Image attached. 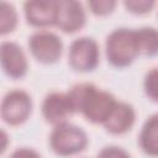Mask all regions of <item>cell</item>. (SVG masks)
Returning <instances> with one entry per match:
<instances>
[{"mask_svg": "<svg viewBox=\"0 0 158 158\" xmlns=\"http://www.w3.org/2000/svg\"><path fill=\"white\" fill-rule=\"evenodd\" d=\"M68 95L75 112H81L84 117L93 123L104 125L117 104L110 93L99 90L90 83L74 85L70 91H68Z\"/></svg>", "mask_w": 158, "mask_h": 158, "instance_id": "obj_1", "label": "cell"}, {"mask_svg": "<svg viewBox=\"0 0 158 158\" xmlns=\"http://www.w3.org/2000/svg\"><path fill=\"white\" fill-rule=\"evenodd\" d=\"M138 56L136 32L128 28H117L106 38L107 60L117 68L130 65Z\"/></svg>", "mask_w": 158, "mask_h": 158, "instance_id": "obj_2", "label": "cell"}, {"mask_svg": "<svg viewBox=\"0 0 158 158\" xmlns=\"http://www.w3.org/2000/svg\"><path fill=\"white\" fill-rule=\"evenodd\" d=\"M49 144L58 156H73L85 149L88 137L80 127L65 122L53 128L49 136Z\"/></svg>", "mask_w": 158, "mask_h": 158, "instance_id": "obj_3", "label": "cell"}, {"mask_svg": "<svg viewBox=\"0 0 158 158\" xmlns=\"http://www.w3.org/2000/svg\"><path fill=\"white\" fill-rule=\"evenodd\" d=\"M99 46L90 37H80L69 47V65L77 72H91L99 63Z\"/></svg>", "mask_w": 158, "mask_h": 158, "instance_id": "obj_4", "label": "cell"}, {"mask_svg": "<svg viewBox=\"0 0 158 158\" xmlns=\"http://www.w3.org/2000/svg\"><path fill=\"white\" fill-rule=\"evenodd\" d=\"M32 110L31 96L23 90L9 91L1 102V118L10 126L23 123Z\"/></svg>", "mask_w": 158, "mask_h": 158, "instance_id": "obj_5", "label": "cell"}, {"mask_svg": "<svg viewBox=\"0 0 158 158\" xmlns=\"http://www.w3.org/2000/svg\"><path fill=\"white\" fill-rule=\"evenodd\" d=\"M28 48L38 62L52 64L60 58L63 43L53 32L38 31L28 38Z\"/></svg>", "mask_w": 158, "mask_h": 158, "instance_id": "obj_6", "label": "cell"}, {"mask_svg": "<svg viewBox=\"0 0 158 158\" xmlns=\"http://www.w3.org/2000/svg\"><path fill=\"white\" fill-rule=\"evenodd\" d=\"M75 112L68 93H51L42 102L44 120L54 127L67 122V118Z\"/></svg>", "mask_w": 158, "mask_h": 158, "instance_id": "obj_7", "label": "cell"}, {"mask_svg": "<svg viewBox=\"0 0 158 158\" xmlns=\"http://www.w3.org/2000/svg\"><path fill=\"white\" fill-rule=\"evenodd\" d=\"M85 11L83 5L74 0L58 1V16L56 26L65 33H74L85 25Z\"/></svg>", "mask_w": 158, "mask_h": 158, "instance_id": "obj_8", "label": "cell"}, {"mask_svg": "<svg viewBox=\"0 0 158 158\" xmlns=\"http://www.w3.org/2000/svg\"><path fill=\"white\" fill-rule=\"evenodd\" d=\"M1 67L5 74L12 79H21L26 75L27 59L17 43L9 41L1 43Z\"/></svg>", "mask_w": 158, "mask_h": 158, "instance_id": "obj_9", "label": "cell"}, {"mask_svg": "<svg viewBox=\"0 0 158 158\" xmlns=\"http://www.w3.org/2000/svg\"><path fill=\"white\" fill-rule=\"evenodd\" d=\"M23 10L27 22L35 27H48L57 23L58 1H27Z\"/></svg>", "mask_w": 158, "mask_h": 158, "instance_id": "obj_10", "label": "cell"}, {"mask_svg": "<svg viewBox=\"0 0 158 158\" xmlns=\"http://www.w3.org/2000/svg\"><path fill=\"white\" fill-rule=\"evenodd\" d=\"M136 114L133 107L126 102H118L111 111L107 120L104 122V126L107 132L112 135H122L131 130L135 123Z\"/></svg>", "mask_w": 158, "mask_h": 158, "instance_id": "obj_11", "label": "cell"}, {"mask_svg": "<svg viewBox=\"0 0 158 158\" xmlns=\"http://www.w3.org/2000/svg\"><path fill=\"white\" fill-rule=\"evenodd\" d=\"M139 146L146 154L158 157V114L152 115L142 126Z\"/></svg>", "mask_w": 158, "mask_h": 158, "instance_id": "obj_12", "label": "cell"}, {"mask_svg": "<svg viewBox=\"0 0 158 158\" xmlns=\"http://www.w3.org/2000/svg\"><path fill=\"white\" fill-rule=\"evenodd\" d=\"M135 32L138 54L148 57L156 56L158 53V30L153 27H142Z\"/></svg>", "mask_w": 158, "mask_h": 158, "instance_id": "obj_13", "label": "cell"}, {"mask_svg": "<svg viewBox=\"0 0 158 158\" xmlns=\"http://www.w3.org/2000/svg\"><path fill=\"white\" fill-rule=\"evenodd\" d=\"M17 25V14L11 4L5 1L0 2V32L7 35L15 30Z\"/></svg>", "mask_w": 158, "mask_h": 158, "instance_id": "obj_14", "label": "cell"}, {"mask_svg": "<svg viewBox=\"0 0 158 158\" xmlns=\"http://www.w3.org/2000/svg\"><path fill=\"white\" fill-rule=\"evenodd\" d=\"M144 93L146 95L158 102V68H152L144 77Z\"/></svg>", "mask_w": 158, "mask_h": 158, "instance_id": "obj_15", "label": "cell"}, {"mask_svg": "<svg viewBox=\"0 0 158 158\" xmlns=\"http://www.w3.org/2000/svg\"><path fill=\"white\" fill-rule=\"evenodd\" d=\"M88 6L90 7V11L98 16H104L114 11L116 6V1L112 0H96V1H89Z\"/></svg>", "mask_w": 158, "mask_h": 158, "instance_id": "obj_16", "label": "cell"}, {"mask_svg": "<svg viewBox=\"0 0 158 158\" xmlns=\"http://www.w3.org/2000/svg\"><path fill=\"white\" fill-rule=\"evenodd\" d=\"M156 5L154 1L152 0H133V1H125V6L126 9L132 12V14H137V15H143L149 12L153 6Z\"/></svg>", "mask_w": 158, "mask_h": 158, "instance_id": "obj_17", "label": "cell"}, {"mask_svg": "<svg viewBox=\"0 0 158 158\" xmlns=\"http://www.w3.org/2000/svg\"><path fill=\"white\" fill-rule=\"evenodd\" d=\"M96 158H130V154L120 147L110 146V147L102 148L99 152Z\"/></svg>", "mask_w": 158, "mask_h": 158, "instance_id": "obj_18", "label": "cell"}, {"mask_svg": "<svg viewBox=\"0 0 158 158\" xmlns=\"http://www.w3.org/2000/svg\"><path fill=\"white\" fill-rule=\"evenodd\" d=\"M9 158H41V156L31 148H19L11 153Z\"/></svg>", "mask_w": 158, "mask_h": 158, "instance_id": "obj_19", "label": "cell"}]
</instances>
